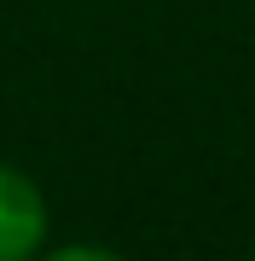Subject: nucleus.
<instances>
[{"label": "nucleus", "mask_w": 255, "mask_h": 261, "mask_svg": "<svg viewBox=\"0 0 255 261\" xmlns=\"http://www.w3.org/2000/svg\"><path fill=\"white\" fill-rule=\"evenodd\" d=\"M47 244V197L29 174L0 163V261H23Z\"/></svg>", "instance_id": "obj_1"}]
</instances>
